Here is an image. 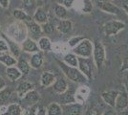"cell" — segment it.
Instances as JSON below:
<instances>
[{"label":"cell","instance_id":"cell-21","mask_svg":"<svg viewBox=\"0 0 128 115\" xmlns=\"http://www.w3.org/2000/svg\"><path fill=\"white\" fill-rule=\"evenodd\" d=\"M14 90L11 87H5L0 91V107L4 106L10 100L12 99Z\"/></svg>","mask_w":128,"mask_h":115},{"label":"cell","instance_id":"cell-36","mask_svg":"<svg viewBox=\"0 0 128 115\" xmlns=\"http://www.w3.org/2000/svg\"><path fill=\"white\" fill-rule=\"evenodd\" d=\"M41 28H42V32L44 34H47V35H50L52 34L54 31L56 29V25H54V23L50 21H47L46 23H44L41 25Z\"/></svg>","mask_w":128,"mask_h":115},{"label":"cell","instance_id":"cell-17","mask_svg":"<svg viewBox=\"0 0 128 115\" xmlns=\"http://www.w3.org/2000/svg\"><path fill=\"white\" fill-rule=\"evenodd\" d=\"M56 29L60 34H69L73 30V23L69 19H61L56 23Z\"/></svg>","mask_w":128,"mask_h":115},{"label":"cell","instance_id":"cell-7","mask_svg":"<svg viewBox=\"0 0 128 115\" xmlns=\"http://www.w3.org/2000/svg\"><path fill=\"white\" fill-rule=\"evenodd\" d=\"M0 36L1 38H3L5 40L7 44H8V47H9V52L12 56H14L16 59H18L20 57V54L22 52L21 45L19 43H17L16 41L12 40V38H10L6 34H4L3 32H0Z\"/></svg>","mask_w":128,"mask_h":115},{"label":"cell","instance_id":"cell-40","mask_svg":"<svg viewBox=\"0 0 128 115\" xmlns=\"http://www.w3.org/2000/svg\"><path fill=\"white\" fill-rule=\"evenodd\" d=\"M122 83H123V87H124V89L128 92V71L123 72Z\"/></svg>","mask_w":128,"mask_h":115},{"label":"cell","instance_id":"cell-32","mask_svg":"<svg viewBox=\"0 0 128 115\" xmlns=\"http://www.w3.org/2000/svg\"><path fill=\"white\" fill-rule=\"evenodd\" d=\"M54 13L56 15V17L59 18L60 20L61 19H66L67 15H68V11L67 9L64 7V6L60 5V4H56L54 8Z\"/></svg>","mask_w":128,"mask_h":115},{"label":"cell","instance_id":"cell-41","mask_svg":"<svg viewBox=\"0 0 128 115\" xmlns=\"http://www.w3.org/2000/svg\"><path fill=\"white\" fill-rule=\"evenodd\" d=\"M85 115H102V113L98 109L94 108V107H89L88 109L86 110Z\"/></svg>","mask_w":128,"mask_h":115},{"label":"cell","instance_id":"cell-47","mask_svg":"<svg viewBox=\"0 0 128 115\" xmlns=\"http://www.w3.org/2000/svg\"><path fill=\"white\" fill-rule=\"evenodd\" d=\"M120 113H122V115H128V109L123 110L122 112H120Z\"/></svg>","mask_w":128,"mask_h":115},{"label":"cell","instance_id":"cell-14","mask_svg":"<svg viewBox=\"0 0 128 115\" xmlns=\"http://www.w3.org/2000/svg\"><path fill=\"white\" fill-rule=\"evenodd\" d=\"M118 94V91L117 90H108V91H104L102 93V98L103 102L109 106L114 107L115 108V104H116V99Z\"/></svg>","mask_w":128,"mask_h":115},{"label":"cell","instance_id":"cell-28","mask_svg":"<svg viewBox=\"0 0 128 115\" xmlns=\"http://www.w3.org/2000/svg\"><path fill=\"white\" fill-rule=\"evenodd\" d=\"M23 114V110H22V106L17 103H14V104H10L6 111L4 112V115H22Z\"/></svg>","mask_w":128,"mask_h":115},{"label":"cell","instance_id":"cell-29","mask_svg":"<svg viewBox=\"0 0 128 115\" xmlns=\"http://www.w3.org/2000/svg\"><path fill=\"white\" fill-rule=\"evenodd\" d=\"M22 6H23V10L26 12L27 14H29L31 16V14L36 12L38 9L36 7V0H22Z\"/></svg>","mask_w":128,"mask_h":115},{"label":"cell","instance_id":"cell-45","mask_svg":"<svg viewBox=\"0 0 128 115\" xmlns=\"http://www.w3.org/2000/svg\"><path fill=\"white\" fill-rule=\"evenodd\" d=\"M36 115H47V111H46V109H45L43 106L39 105V106H38V114Z\"/></svg>","mask_w":128,"mask_h":115},{"label":"cell","instance_id":"cell-27","mask_svg":"<svg viewBox=\"0 0 128 115\" xmlns=\"http://www.w3.org/2000/svg\"><path fill=\"white\" fill-rule=\"evenodd\" d=\"M6 74L8 78L10 79L12 82H16L18 79H20L22 77L21 72L18 70V68L16 66H11V67H7L6 69Z\"/></svg>","mask_w":128,"mask_h":115},{"label":"cell","instance_id":"cell-3","mask_svg":"<svg viewBox=\"0 0 128 115\" xmlns=\"http://www.w3.org/2000/svg\"><path fill=\"white\" fill-rule=\"evenodd\" d=\"M94 49H93V60L96 67L100 70L103 65L105 59H106V52L102 42L100 39H96L93 43Z\"/></svg>","mask_w":128,"mask_h":115},{"label":"cell","instance_id":"cell-35","mask_svg":"<svg viewBox=\"0 0 128 115\" xmlns=\"http://www.w3.org/2000/svg\"><path fill=\"white\" fill-rule=\"evenodd\" d=\"M84 38H84V37H82V36H76V37H72V38L68 40L67 45L69 46V48H72V49H73V48H75L76 46L80 43V41H82Z\"/></svg>","mask_w":128,"mask_h":115},{"label":"cell","instance_id":"cell-20","mask_svg":"<svg viewBox=\"0 0 128 115\" xmlns=\"http://www.w3.org/2000/svg\"><path fill=\"white\" fill-rule=\"evenodd\" d=\"M12 16L17 21H21L24 23L30 22L32 20V17H31L29 14H27L23 9H16L12 12Z\"/></svg>","mask_w":128,"mask_h":115},{"label":"cell","instance_id":"cell-24","mask_svg":"<svg viewBox=\"0 0 128 115\" xmlns=\"http://www.w3.org/2000/svg\"><path fill=\"white\" fill-rule=\"evenodd\" d=\"M54 81H56L54 75L49 71L43 72L41 77H40V84L44 87H48V86L53 85Z\"/></svg>","mask_w":128,"mask_h":115},{"label":"cell","instance_id":"cell-37","mask_svg":"<svg viewBox=\"0 0 128 115\" xmlns=\"http://www.w3.org/2000/svg\"><path fill=\"white\" fill-rule=\"evenodd\" d=\"M38 106H39L38 104H34V105H31V106H29V107H27L22 115H36L38 114Z\"/></svg>","mask_w":128,"mask_h":115},{"label":"cell","instance_id":"cell-2","mask_svg":"<svg viewBox=\"0 0 128 115\" xmlns=\"http://www.w3.org/2000/svg\"><path fill=\"white\" fill-rule=\"evenodd\" d=\"M56 62L58 66L60 67L61 71L63 72V74L67 77V79H69L70 81L76 83H85L88 80L86 79V77L78 70V67H73V66L67 65L66 63H64L62 60H56Z\"/></svg>","mask_w":128,"mask_h":115},{"label":"cell","instance_id":"cell-31","mask_svg":"<svg viewBox=\"0 0 128 115\" xmlns=\"http://www.w3.org/2000/svg\"><path fill=\"white\" fill-rule=\"evenodd\" d=\"M38 44L40 51H50L52 50V46H53L50 38L47 37H43V36L38 39Z\"/></svg>","mask_w":128,"mask_h":115},{"label":"cell","instance_id":"cell-43","mask_svg":"<svg viewBox=\"0 0 128 115\" xmlns=\"http://www.w3.org/2000/svg\"><path fill=\"white\" fill-rule=\"evenodd\" d=\"M102 115H118V111L116 109L110 108V109L105 110Z\"/></svg>","mask_w":128,"mask_h":115},{"label":"cell","instance_id":"cell-13","mask_svg":"<svg viewBox=\"0 0 128 115\" xmlns=\"http://www.w3.org/2000/svg\"><path fill=\"white\" fill-rule=\"evenodd\" d=\"M27 26V30H28V34L30 33L32 35V38H39L42 37V28H41V25L38 24L36 22H34V20L30 22H27L25 23Z\"/></svg>","mask_w":128,"mask_h":115},{"label":"cell","instance_id":"cell-34","mask_svg":"<svg viewBox=\"0 0 128 115\" xmlns=\"http://www.w3.org/2000/svg\"><path fill=\"white\" fill-rule=\"evenodd\" d=\"M81 8H80V11L83 14H90L91 12L93 11V2L91 0H81Z\"/></svg>","mask_w":128,"mask_h":115},{"label":"cell","instance_id":"cell-38","mask_svg":"<svg viewBox=\"0 0 128 115\" xmlns=\"http://www.w3.org/2000/svg\"><path fill=\"white\" fill-rule=\"evenodd\" d=\"M58 4L64 6L66 9H69L74 6L76 0H58Z\"/></svg>","mask_w":128,"mask_h":115},{"label":"cell","instance_id":"cell-12","mask_svg":"<svg viewBox=\"0 0 128 115\" xmlns=\"http://www.w3.org/2000/svg\"><path fill=\"white\" fill-rule=\"evenodd\" d=\"M21 48H22V51H25L27 53H32V54L40 52L39 47H38V44L32 38H27L21 43Z\"/></svg>","mask_w":128,"mask_h":115},{"label":"cell","instance_id":"cell-11","mask_svg":"<svg viewBox=\"0 0 128 115\" xmlns=\"http://www.w3.org/2000/svg\"><path fill=\"white\" fill-rule=\"evenodd\" d=\"M39 99H40L39 93H38L36 89H32L30 92H28V93L21 99V102L24 105H27V107H29V106H31V105H34V104H38Z\"/></svg>","mask_w":128,"mask_h":115},{"label":"cell","instance_id":"cell-5","mask_svg":"<svg viewBox=\"0 0 128 115\" xmlns=\"http://www.w3.org/2000/svg\"><path fill=\"white\" fill-rule=\"evenodd\" d=\"M78 68L87 80H92L93 79V60L91 58H81L78 57Z\"/></svg>","mask_w":128,"mask_h":115},{"label":"cell","instance_id":"cell-39","mask_svg":"<svg viewBox=\"0 0 128 115\" xmlns=\"http://www.w3.org/2000/svg\"><path fill=\"white\" fill-rule=\"evenodd\" d=\"M9 51V47H8V44L6 42L3 38H0V53H8Z\"/></svg>","mask_w":128,"mask_h":115},{"label":"cell","instance_id":"cell-6","mask_svg":"<svg viewBox=\"0 0 128 115\" xmlns=\"http://www.w3.org/2000/svg\"><path fill=\"white\" fill-rule=\"evenodd\" d=\"M125 28V23L120 20H112L103 25V32L107 37L116 36Z\"/></svg>","mask_w":128,"mask_h":115},{"label":"cell","instance_id":"cell-42","mask_svg":"<svg viewBox=\"0 0 128 115\" xmlns=\"http://www.w3.org/2000/svg\"><path fill=\"white\" fill-rule=\"evenodd\" d=\"M124 71H128V57H126L123 60L122 65V68H120V72H124Z\"/></svg>","mask_w":128,"mask_h":115},{"label":"cell","instance_id":"cell-22","mask_svg":"<svg viewBox=\"0 0 128 115\" xmlns=\"http://www.w3.org/2000/svg\"><path fill=\"white\" fill-rule=\"evenodd\" d=\"M43 61H44V59H43V55L40 52H38V53H34L32 54L31 59H30V66L32 68H34V69H39L43 64Z\"/></svg>","mask_w":128,"mask_h":115},{"label":"cell","instance_id":"cell-16","mask_svg":"<svg viewBox=\"0 0 128 115\" xmlns=\"http://www.w3.org/2000/svg\"><path fill=\"white\" fill-rule=\"evenodd\" d=\"M34 84H32V82H28V81H23V82H21L17 85L16 92L17 94V96L22 99L28 92H30L31 90L34 89Z\"/></svg>","mask_w":128,"mask_h":115},{"label":"cell","instance_id":"cell-25","mask_svg":"<svg viewBox=\"0 0 128 115\" xmlns=\"http://www.w3.org/2000/svg\"><path fill=\"white\" fill-rule=\"evenodd\" d=\"M0 62L7 67H11L14 66L17 63V59H16L14 56H12L9 53H2L0 54Z\"/></svg>","mask_w":128,"mask_h":115},{"label":"cell","instance_id":"cell-48","mask_svg":"<svg viewBox=\"0 0 128 115\" xmlns=\"http://www.w3.org/2000/svg\"><path fill=\"white\" fill-rule=\"evenodd\" d=\"M123 9L125 10V12H126V14L128 15V5H124V6H123Z\"/></svg>","mask_w":128,"mask_h":115},{"label":"cell","instance_id":"cell-4","mask_svg":"<svg viewBox=\"0 0 128 115\" xmlns=\"http://www.w3.org/2000/svg\"><path fill=\"white\" fill-rule=\"evenodd\" d=\"M93 49H94L93 43L89 39L84 38L75 48H73V53L76 56L81 58H91L93 54Z\"/></svg>","mask_w":128,"mask_h":115},{"label":"cell","instance_id":"cell-9","mask_svg":"<svg viewBox=\"0 0 128 115\" xmlns=\"http://www.w3.org/2000/svg\"><path fill=\"white\" fill-rule=\"evenodd\" d=\"M98 8L102 10V11L105 12V13H108V14H111V15H116V16H118L120 15V9L116 6L115 4H113L109 1H106V0H102V1H98Z\"/></svg>","mask_w":128,"mask_h":115},{"label":"cell","instance_id":"cell-19","mask_svg":"<svg viewBox=\"0 0 128 115\" xmlns=\"http://www.w3.org/2000/svg\"><path fill=\"white\" fill-rule=\"evenodd\" d=\"M75 92L74 90L70 89L68 87V89L62 94H59L60 97H59V102H60V104H73V103H76L75 100Z\"/></svg>","mask_w":128,"mask_h":115},{"label":"cell","instance_id":"cell-30","mask_svg":"<svg viewBox=\"0 0 128 115\" xmlns=\"http://www.w3.org/2000/svg\"><path fill=\"white\" fill-rule=\"evenodd\" d=\"M62 61L66 63L67 65L73 66V67H78V56H76L74 53H67L65 54L62 59Z\"/></svg>","mask_w":128,"mask_h":115},{"label":"cell","instance_id":"cell-10","mask_svg":"<svg viewBox=\"0 0 128 115\" xmlns=\"http://www.w3.org/2000/svg\"><path fill=\"white\" fill-rule=\"evenodd\" d=\"M61 109H62V115H80L82 112V104L78 103L62 104Z\"/></svg>","mask_w":128,"mask_h":115},{"label":"cell","instance_id":"cell-44","mask_svg":"<svg viewBox=\"0 0 128 115\" xmlns=\"http://www.w3.org/2000/svg\"><path fill=\"white\" fill-rule=\"evenodd\" d=\"M0 6L4 9L9 8L10 6V0H0Z\"/></svg>","mask_w":128,"mask_h":115},{"label":"cell","instance_id":"cell-1","mask_svg":"<svg viewBox=\"0 0 128 115\" xmlns=\"http://www.w3.org/2000/svg\"><path fill=\"white\" fill-rule=\"evenodd\" d=\"M10 38L16 41L17 43H22L28 38V30L24 22L14 21L11 23L7 28V34Z\"/></svg>","mask_w":128,"mask_h":115},{"label":"cell","instance_id":"cell-49","mask_svg":"<svg viewBox=\"0 0 128 115\" xmlns=\"http://www.w3.org/2000/svg\"><path fill=\"white\" fill-rule=\"evenodd\" d=\"M0 115H2V113H1V111H0Z\"/></svg>","mask_w":128,"mask_h":115},{"label":"cell","instance_id":"cell-46","mask_svg":"<svg viewBox=\"0 0 128 115\" xmlns=\"http://www.w3.org/2000/svg\"><path fill=\"white\" fill-rule=\"evenodd\" d=\"M6 87V81L3 79V77L0 76V91Z\"/></svg>","mask_w":128,"mask_h":115},{"label":"cell","instance_id":"cell-23","mask_svg":"<svg viewBox=\"0 0 128 115\" xmlns=\"http://www.w3.org/2000/svg\"><path fill=\"white\" fill-rule=\"evenodd\" d=\"M53 88L56 93L62 94L68 89V82L64 78H58L54 82Z\"/></svg>","mask_w":128,"mask_h":115},{"label":"cell","instance_id":"cell-18","mask_svg":"<svg viewBox=\"0 0 128 115\" xmlns=\"http://www.w3.org/2000/svg\"><path fill=\"white\" fill-rule=\"evenodd\" d=\"M32 20L34 22H36L39 25H42L44 23H46L48 21L47 13L45 12V10L43 8L38 7V9L36 10V12L34 13V15H32Z\"/></svg>","mask_w":128,"mask_h":115},{"label":"cell","instance_id":"cell-8","mask_svg":"<svg viewBox=\"0 0 128 115\" xmlns=\"http://www.w3.org/2000/svg\"><path fill=\"white\" fill-rule=\"evenodd\" d=\"M128 107V92L125 89L120 91L116 99L115 104V109L120 112H122Z\"/></svg>","mask_w":128,"mask_h":115},{"label":"cell","instance_id":"cell-33","mask_svg":"<svg viewBox=\"0 0 128 115\" xmlns=\"http://www.w3.org/2000/svg\"><path fill=\"white\" fill-rule=\"evenodd\" d=\"M47 115H62L61 105L58 103H52L47 107Z\"/></svg>","mask_w":128,"mask_h":115},{"label":"cell","instance_id":"cell-26","mask_svg":"<svg viewBox=\"0 0 128 115\" xmlns=\"http://www.w3.org/2000/svg\"><path fill=\"white\" fill-rule=\"evenodd\" d=\"M16 67L18 68V70L21 72L22 76H26L30 73V70H31V66H30V63L27 61L25 59L23 58H18L17 59V63H16Z\"/></svg>","mask_w":128,"mask_h":115},{"label":"cell","instance_id":"cell-15","mask_svg":"<svg viewBox=\"0 0 128 115\" xmlns=\"http://www.w3.org/2000/svg\"><path fill=\"white\" fill-rule=\"evenodd\" d=\"M90 93V89L86 85H82L78 87L75 92V100L76 103L82 104L88 98V95Z\"/></svg>","mask_w":128,"mask_h":115}]
</instances>
